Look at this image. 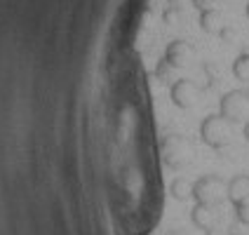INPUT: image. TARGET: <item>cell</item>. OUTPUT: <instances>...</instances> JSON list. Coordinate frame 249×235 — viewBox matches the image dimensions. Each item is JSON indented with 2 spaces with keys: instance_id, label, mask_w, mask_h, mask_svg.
Segmentation results:
<instances>
[{
  "instance_id": "obj_1",
  "label": "cell",
  "mask_w": 249,
  "mask_h": 235,
  "mask_svg": "<svg viewBox=\"0 0 249 235\" xmlns=\"http://www.w3.org/2000/svg\"><path fill=\"white\" fill-rule=\"evenodd\" d=\"M245 54H249V52H245ZM245 87H247V85H245Z\"/></svg>"
}]
</instances>
